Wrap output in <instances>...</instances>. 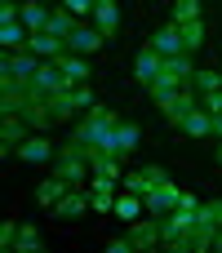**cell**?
Listing matches in <instances>:
<instances>
[{
  "label": "cell",
  "instance_id": "obj_1",
  "mask_svg": "<svg viewBox=\"0 0 222 253\" xmlns=\"http://www.w3.org/2000/svg\"><path fill=\"white\" fill-rule=\"evenodd\" d=\"M147 93H151L156 111H160L169 125H182V120L200 107V93H196L191 84H182V89H147Z\"/></svg>",
  "mask_w": 222,
  "mask_h": 253
},
{
  "label": "cell",
  "instance_id": "obj_2",
  "mask_svg": "<svg viewBox=\"0 0 222 253\" xmlns=\"http://www.w3.org/2000/svg\"><path fill=\"white\" fill-rule=\"evenodd\" d=\"M53 173H58V178H67L71 187H85V182H89V173H93V165H89V151H85L80 142H67V147H58V156H53Z\"/></svg>",
  "mask_w": 222,
  "mask_h": 253
},
{
  "label": "cell",
  "instance_id": "obj_3",
  "mask_svg": "<svg viewBox=\"0 0 222 253\" xmlns=\"http://www.w3.org/2000/svg\"><path fill=\"white\" fill-rule=\"evenodd\" d=\"M120 120H116V111H107L102 102L93 107V111H85V120L76 125V133H71V142H80V147H98L111 129H116Z\"/></svg>",
  "mask_w": 222,
  "mask_h": 253
},
{
  "label": "cell",
  "instance_id": "obj_4",
  "mask_svg": "<svg viewBox=\"0 0 222 253\" xmlns=\"http://www.w3.org/2000/svg\"><path fill=\"white\" fill-rule=\"evenodd\" d=\"M62 89H71V80H67V71L58 67V58H44V62L36 67V76L27 80V98H53V93H62Z\"/></svg>",
  "mask_w": 222,
  "mask_h": 253
},
{
  "label": "cell",
  "instance_id": "obj_5",
  "mask_svg": "<svg viewBox=\"0 0 222 253\" xmlns=\"http://www.w3.org/2000/svg\"><path fill=\"white\" fill-rule=\"evenodd\" d=\"M196 218H200V213H191V209H174V213H165V218H160V245H165V249L187 253V231H191Z\"/></svg>",
  "mask_w": 222,
  "mask_h": 253
},
{
  "label": "cell",
  "instance_id": "obj_6",
  "mask_svg": "<svg viewBox=\"0 0 222 253\" xmlns=\"http://www.w3.org/2000/svg\"><path fill=\"white\" fill-rule=\"evenodd\" d=\"M191 76H196L191 53H174V58L160 62V76H156L147 89H182V84H191Z\"/></svg>",
  "mask_w": 222,
  "mask_h": 253
},
{
  "label": "cell",
  "instance_id": "obj_7",
  "mask_svg": "<svg viewBox=\"0 0 222 253\" xmlns=\"http://www.w3.org/2000/svg\"><path fill=\"white\" fill-rule=\"evenodd\" d=\"M138 142H142V129H138L133 120H120V125H116V129H111V133H107L98 147H102L107 156L125 160V156H133V151H138Z\"/></svg>",
  "mask_w": 222,
  "mask_h": 253
},
{
  "label": "cell",
  "instance_id": "obj_8",
  "mask_svg": "<svg viewBox=\"0 0 222 253\" xmlns=\"http://www.w3.org/2000/svg\"><path fill=\"white\" fill-rule=\"evenodd\" d=\"M44 58H36L31 49H13V53H4L0 58V80H13V84H27L31 76H36V67H40Z\"/></svg>",
  "mask_w": 222,
  "mask_h": 253
},
{
  "label": "cell",
  "instance_id": "obj_9",
  "mask_svg": "<svg viewBox=\"0 0 222 253\" xmlns=\"http://www.w3.org/2000/svg\"><path fill=\"white\" fill-rule=\"evenodd\" d=\"M36 133H44V129H53V125H62L58 120V111H53V98H27V107L18 111Z\"/></svg>",
  "mask_w": 222,
  "mask_h": 253
},
{
  "label": "cell",
  "instance_id": "obj_10",
  "mask_svg": "<svg viewBox=\"0 0 222 253\" xmlns=\"http://www.w3.org/2000/svg\"><path fill=\"white\" fill-rule=\"evenodd\" d=\"M13 156H18L22 165H53L58 147H53V142H49L44 133H36V129H31V133H27V142H22V147H18Z\"/></svg>",
  "mask_w": 222,
  "mask_h": 253
},
{
  "label": "cell",
  "instance_id": "obj_11",
  "mask_svg": "<svg viewBox=\"0 0 222 253\" xmlns=\"http://www.w3.org/2000/svg\"><path fill=\"white\" fill-rule=\"evenodd\" d=\"M142 200H147V213L165 218V213H174V209H178L182 191H178V182H160V187H151V191H147Z\"/></svg>",
  "mask_w": 222,
  "mask_h": 253
},
{
  "label": "cell",
  "instance_id": "obj_12",
  "mask_svg": "<svg viewBox=\"0 0 222 253\" xmlns=\"http://www.w3.org/2000/svg\"><path fill=\"white\" fill-rule=\"evenodd\" d=\"M102 44H107V36H102L98 27H89V22H80V27L67 36V53H85V58H89V53H98Z\"/></svg>",
  "mask_w": 222,
  "mask_h": 253
},
{
  "label": "cell",
  "instance_id": "obj_13",
  "mask_svg": "<svg viewBox=\"0 0 222 253\" xmlns=\"http://www.w3.org/2000/svg\"><path fill=\"white\" fill-rule=\"evenodd\" d=\"M27 133H31V125H27L22 116H4V120H0V156L18 151V147L27 142Z\"/></svg>",
  "mask_w": 222,
  "mask_h": 253
},
{
  "label": "cell",
  "instance_id": "obj_14",
  "mask_svg": "<svg viewBox=\"0 0 222 253\" xmlns=\"http://www.w3.org/2000/svg\"><path fill=\"white\" fill-rule=\"evenodd\" d=\"M151 49L160 53V58H174V53H187V44H182V27L178 22H165L156 36H151Z\"/></svg>",
  "mask_w": 222,
  "mask_h": 253
},
{
  "label": "cell",
  "instance_id": "obj_15",
  "mask_svg": "<svg viewBox=\"0 0 222 253\" xmlns=\"http://www.w3.org/2000/svg\"><path fill=\"white\" fill-rule=\"evenodd\" d=\"M129 240H133V249H156L160 245V218L151 213V218H133L129 222Z\"/></svg>",
  "mask_w": 222,
  "mask_h": 253
},
{
  "label": "cell",
  "instance_id": "obj_16",
  "mask_svg": "<svg viewBox=\"0 0 222 253\" xmlns=\"http://www.w3.org/2000/svg\"><path fill=\"white\" fill-rule=\"evenodd\" d=\"M27 49H31L36 58H62V53H67V40H62V36H53V31H31Z\"/></svg>",
  "mask_w": 222,
  "mask_h": 253
},
{
  "label": "cell",
  "instance_id": "obj_17",
  "mask_svg": "<svg viewBox=\"0 0 222 253\" xmlns=\"http://www.w3.org/2000/svg\"><path fill=\"white\" fill-rule=\"evenodd\" d=\"M85 209H93V205H89V187H71V191L53 205V213H58V218H80Z\"/></svg>",
  "mask_w": 222,
  "mask_h": 253
},
{
  "label": "cell",
  "instance_id": "obj_18",
  "mask_svg": "<svg viewBox=\"0 0 222 253\" xmlns=\"http://www.w3.org/2000/svg\"><path fill=\"white\" fill-rule=\"evenodd\" d=\"M214 236H218V222H209V218H196V222H191V231H187V253L214 249Z\"/></svg>",
  "mask_w": 222,
  "mask_h": 253
},
{
  "label": "cell",
  "instance_id": "obj_19",
  "mask_svg": "<svg viewBox=\"0 0 222 253\" xmlns=\"http://www.w3.org/2000/svg\"><path fill=\"white\" fill-rule=\"evenodd\" d=\"M160 62H165V58H160L151 44H142V49H138V58H133V76H138L142 84H151V80L160 76Z\"/></svg>",
  "mask_w": 222,
  "mask_h": 253
},
{
  "label": "cell",
  "instance_id": "obj_20",
  "mask_svg": "<svg viewBox=\"0 0 222 253\" xmlns=\"http://www.w3.org/2000/svg\"><path fill=\"white\" fill-rule=\"evenodd\" d=\"M49 13H53V4H44V0H22V27H27V31H44V27H49Z\"/></svg>",
  "mask_w": 222,
  "mask_h": 253
},
{
  "label": "cell",
  "instance_id": "obj_21",
  "mask_svg": "<svg viewBox=\"0 0 222 253\" xmlns=\"http://www.w3.org/2000/svg\"><path fill=\"white\" fill-rule=\"evenodd\" d=\"M67 191H71V182L53 173V178H44V182L36 187V205H44V209H53V205H58V200H62Z\"/></svg>",
  "mask_w": 222,
  "mask_h": 253
},
{
  "label": "cell",
  "instance_id": "obj_22",
  "mask_svg": "<svg viewBox=\"0 0 222 253\" xmlns=\"http://www.w3.org/2000/svg\"><path fill=\"white\" fill-rule=\"evenodd\" d=\"M93 27H98L102 36H111V31L120 27V0H98V4H93Z\"/></svg>",
  "mask_w": 222,
  "mask_h": 253
},
{
  "label": "cell",
  "instance_id": "obj_23",
  "mask_svg": "<svg viewBox=\"0 0 222 253\" xmlns=\"http://www.w3.org/2000/svg\"><path fill=\"white\" fill-rule=\"evenodd\" d=\"M178 129H182L187 138H209V133H214V111L196 107V111H191V116H187V120H182Z\"/></svg>",
  "mask_w": 222,
  "mask_h": 253
},
{
  "label": "cell",
  "instance_id": "obj_24",
  "mask_svg": "<svg viewBox=\"0 0 222 253\" xmlns=\"http://www.w3.org/2000/svg\"><path fill=\"white\" fill-rule=\"evenodd\" d=\"M76 27H80V18H76L67 4H53V13H49V27H44V31H53V36H62V40H67Z\"/></svg>",
  "mask_w": 222,
  "mask_h": 253
},
{
  "label": "cell",
  "instance_id": "obj_25",
  "mask_svg": "<svg viewBox=\"0 0 222 253\" xmlns=\"http://www.w3.org/2000/svg\"><path fill=\"white\" fill-rule=\"evenodd\" d=\"M58 67L67 71V80H71V84H85V80L93 76V71H89V58H85V53H62V58H58Z\"/></svg>",
  "mask_w": 222,
  "mask_h": 253
},
{
  "label": "cell",
  "instance_id": "obj_26",
  "mask_svg": "<svg viewBox=\"0 0 222 253\" xmlns=\"http://www.w3.org/2000/svg\"><path fill=\"white\" fill-rule=\"evenodd\" d=\"M27 40H31V31H27L22 22H4V27H0V44H4V53L27 49Z\"/></svg>",
  "mask_w": 222,
  "mask_h": 253
},
{
  "label": "cell",
  "instance_id": "obj_27",
  "mask_svg": "<svg viewBox=\"0 0 222 253\" xmlns=\"http://www.w3.org/2000/svg\"><path fill=\"white\" fill-rule=\"evenodd\" d=\"M142 209H147V200H142V196H133V191H125V196L116 200V209H111V213H120L125 222H133V218H138Z\"/></svg>",
  "mask_w": 222,
  "mask_h": 253
},
{
  "label": "cell",
  "instance_id": "obj_28",
  "mask_svg": "<svg viewBox=\"0 0 222 253\" xmlns=\"http://www.w3.org/2000/svg\"><path fill=\"white\" fill-rule=\"evenodd\" d=\"M40 249V231L27 222V227H18V240H13V253H36Z\"/></svg>",
  "mask_w": 222,
  "mask_h": 253
},
{
  "label": "cell",
  "instance_id": "obj_29",
  "mask_svg": "<svg viewBox=\"0 0 222 253\" xmlns=\"http://www.w3.org/2000/svg\"><path fill=\"white\" fill-rule=\"evenodd\" d=\"M182 44H187V53H196L200 44H205V22L196 18V22H182Z\"/></svg>",
  "mask_w": 222,
  "mask_h": 253
},
{
  "label": "cell",
  "instance_id": "obj_30",
  "mask_svg": "<svg viewBox=\"0 0 222 253\" xmlns=\"http://www.w3.org/2000/svg\"><path fill=\"white\" fill-rule=\"evenodd\" d=\"M191 89L196 93H214V89H222V76L218 71H196L191 76Z\"/></svg>",
  "mask_w": 222,
  "mask_h": 253
},
{
  "label": "cell",
  "instance_id": "obj_31",
  "mask_svg": "<svg viewBox=\"0 0 222 253\" xmlns=\"http://www.w3.org/2000/svg\"><path fill=\"white\" fill-rule=\"evenodd\" d=\"M120 187H125V191H133V196H147V191H151V182H147V173H142V169L125 173V178H120Z\"/></svg>",
  "mask_w": 222,
  "mask_h": 253
},
{
  "label": "cell",
  "instance_id": "obj_32",
  "mask_svg": "<svg viewBox=\"0 0 222 253\" xmlns=\"http://www.w3.org/2000/svg\"><path fill=\"white\" fill-rule=\"evenodd\" d=\"M200 18V0H178L174 4V22L182 27V22H196Z\"/></svg>",
  "mask_w": 222,
  "mask_h": 253
},
{
  "label": "cell",
  "instance_id": "obj_33",
  "mask_svg": "<svg viewBox=\"0 0 222 253\" xmlns=\"http://www.w3.org/2000/svg\"><path fill=\"white\" fill-rule=\"evenodd\" d=\"M13 240H18V222L4 218V222H0V249H13Z\"/></svg>",
  "mask_w": 222,
  "mask_h": 253
},
{
  "label": "cell",
  "instance_id": "obj_34",
  "mask_svg": "<svg viewBox=\"0 0 222 253\" xmlns=\"http://www.w3.org/2000/svg\"><path fill=\"white\" fill-rule=\"evenodd\" d=\"M200 218H209V222H218V227H222V196H218V200H205V205H200Z\"/></svg>",
  "mask_w": 222,
  "mask_h": 253
},
{
  "label": "cell",
  "instance_id": "obj_35",
  "mask_svg": "<svg viewBox=\"0 0 222 253\" xmlns=\"http://www.w3.org/2000/svg\"><path fill=\"white\" fill-rule=\"evenodd\" d=\"M200 107L218 116V111H222V89H214V93H200Z\"/></svg>",
  "mask_w": 222,
  "mask_h": 253
},
{
  "label": "cell",
  "instance_id": "obj_36",
  "mask_svg": "<svg viewBox=\"0 0 222 253\" xmlns=\"http://www.w3.org/2000/svg\"><path fill=\"white\" fill-rule=\"evenodd\" d=\"M142 173H147V182H151V187H160V182H169V173H165L160 165H147Z\"/></svg>",
  "mask_w": 222,
  "mask_h": 253
},
{
  "label": "cell",
  "instance_id": "obj_37",
  "mask_svg": "<svg viewBox=\"0 0 222 253\" xmlns=\"http://www.w3.org/2000/svg\"><path fill=\"white\" fill-rule=\"evenodd\" d=\"M200 205H205V200H200V196H187V191H182V200H178V209H191V213H200Z\"/></svg>",
  "mask_w": 222,
  "mask_h": 253
},
{
  "label": "cell",
  "instance_id": "obj_38",
  "mask_svg": "<svg viewBox=\"0 0 222 253\" xmlns=\"http://www.w3.org/2000/svg\"><path fill=\"white\" fill-rule=\"evenodd\" d=\"M214 133H218V138H222V111H218V116H214Z\"/></svg>",
  "mask_w": 222,
  "mask_h": 253
},
{
  "label": "cell",
  "instance_id": "obj_39",
  "mask_svg": "<svg viewBox=\"0 0 222 253\" xmlns=\"http://www.w3.org/2000/svg\"><path fill=\"white\" fill-rule=\"evenodd\" d=\"M214 249H218V253H222V227H218V236H214Z\"/></svg>",
  "mask_w": 222,
  "mask_h": 253
},
{
  "label": "cell",
  "instance_id": "obj_40",
  "mask_svg": "<svg viewBox=\"0 0 222 253\" xmlns=\"http://www.w3.org/2000/svg\"><path fill=\"white\" fill-rule=\"evenodd\" d=\"M44 4H62V0H44Z\"/></svg>",
  "mask_w": 222,
  "mask_h": 253
},
{
  "label": "cell",
  "instance_id": "obj_41",
  "mask_svg": "<svg viewBox=\"0 0 222 253\" xmlns=\"http://www.w3.org/2000/svg\"><path fill=\"white\" fill-rule=\"evenodd\" d=\"M218 165H222V147H218Z\"/></svg>",
  "mask_w": 222,
  "mask_h": 253
}]
</instances>
